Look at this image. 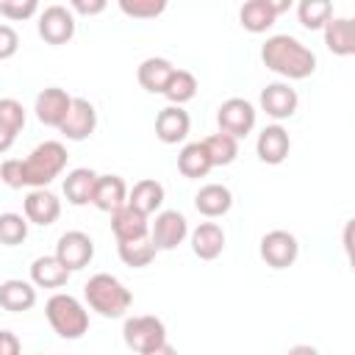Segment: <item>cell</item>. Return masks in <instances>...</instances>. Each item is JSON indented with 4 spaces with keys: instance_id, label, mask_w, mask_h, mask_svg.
<instances>
[{
    "instance_id": "cell-5",
    "label": "cell",
    "mask_w": 355,
    "mask_h": 355,
    "mask_svg": "<svg viewBox=\"0 0 355 355\" xmlns=\"http://www.w3.org/2000/svg\"><path fill=\"white\" fill-rule=\"evenodd\" d=\"M125 347L139 355H166L172 352V344L166 341V324L158 316H130L122 324Z\"/></svg>"
},
{
    "instance_id": "cell-26",
    "label": "cell",
    "mask_w": 355,
    "mask_h": 355,
    "mask_svg": "<svg viewBox=\"0 0 355 355\" xmlns=\"http://www.w3.org/2000/svg\"><path fill=\"white\" fill-rule=\"evenodd\" d=\"M94 180L97 172L89 166H78L72 172H67L64 178V197L72 205H89L92 202V191H94Z\"/></svg>"
},
{
    "instance_id": "cell-40",
    "label": "cell",
    "mask_w": 355,
    "mask_h": 355,
    "mask_svg": "<svg viewBox=\"0 0 355 355\" xmlns=\"http://www.w3.org/2000/svg\"><path fill=\"white\" fill-rule=\"evenodd\" d=\"M22 349L19 338L11 330H0V355H17Z\"/></svg>"
},
{
    "instance_id": "cell-4",
    "label": "cell",
    "mask_w": 355,
    "mask_h": 355,
    "mask_svg": "<svg viewBox=\"0 0 355 355\" xmlns=\"http://www.w3.org/2000/svg\"><path fill=\"white\" fill-rule=\"evenodd\" d=\"M44 316H47L53 333L58 338H67V341H75V338H80L89 330V311H86V305L78 297L64 294V291H58V294H53L47 300Z\"/></svg>"
},
{
    "instance_id": "cell-15",
    "label": "cell",
    "mask_w": 355,
    "mask_h": 355,
    "mask_svg": "<svg viewBox=\"0 0 355 355\" xmlns=\"http://www.w3.org/2000/svg\"><path fill=\"white\" fill-rule=\"evenodd\" d=\"M111 233H114L116 241H130V239L150 236V216L141 214L139 208H133L130 202H125L116 211H111Z\"/></svg>"
},
{
    "instance_id": "cell-17",
    "label": "cell",
    "mask_w": 355,
    "mask_h": 355,
    "mask_svg": "<svg viewBox=\"0 0 355 355\" xmlns=\"http://www.w3.org/2000/svg\"><path fill=\"white\" fill-rule=\"evenodd\" d=\"M189 128H191V116L189 111H183V105H166L158 111L155 116V136L164 141V144H178L189 136Z\"/></svg>"
},
{
    "instance_id": "cell-39",
    "label": "cell",
    "mask_w": 355,
    "mask_h": 355,
    "mask_svg": "<svg viewBox=\"0 0 355 355\" xmlns=\"http://www.w3.org/2000/svg\"><path fill=\"white\" fill-rule=\"evenodd\" d=\"M69 8L72 14H80V17H97L108 8V0H69Z\"/></svg>"
},
{
    "instance_id": "cell-2",
    "label": "cell",
    "mask_w": 355,
    "mask_h": 355,
    "mask_svg": "<svg viewBox=\"0 0 355 355\" xmlns=\"http://www.w3.org/2000/svg\"><path fill=\"white\" fill-rule=\"evenodd\" d=\"M83 300L103 319H119V316H125L130 311L133 294L128 291V286L119 277H114L108 272H97V275H92L86 280Z\"/></svg>"
},
{
    "instance_id": "cell-25",
    "label": "cell",
    "mask_w": 355,
    "mask_h": 355,
    "mask_svg": "<svg viewBox=\"0 0 355 355\" xmlns=\"http://www.w3.org/2000/svg\"><path fill=\"white\" fill-rule=\"evenodd\" d=\"M178 169H180V175L189 178V180L205 178V175L214 169L205 144H202V141H189V144H183V150L178 153Z\"/></svg>"
},
{
    "instance_id": "cell-35",
    "label": "cell",
    "mask_w": 355,
    "mask_h": 355,
    "mask_svg": "<svg viewBox=\"0 0 355 355\" xmlns=\"http://www.w3.org/2000/svg\"><path fill=\"white\" fill-rule=\"evenodd\" d=\"M0 128H6V130L19 136V130L25 128V108H22L19 100L0 97Z\"/></svg>"
},
{
    "instance_id": "cell-37",
    "label": "cell",
    "mask_w": 355,
    "mask_h": 355,
    "mask_svg": "<svg viewBox=\"0 0 355 355\" xmlns=\"http://www.w3.org/2000/svg\"><path fill=\"white\" fill-rule=\"evenodd\" d=\"M0 180L8 189H22L25 186V175H22V158H6L0 164Z\"/></svg>"
},
{
    "instance_id": "cell-28",
    "label": "cell",
    "mask_w": 355,
    "mask_h": 355,
    "mask_svg": "<svg viewBox=\"0 0 355 355\" xmlns=\"http://www.w3.org/2000/svg\"><path fill=\"white\" fill-rule=\"evenodd\" d=\"M116 252H119V261L125 266H133V269H144L153 263L155 258V244L150 236H141V239H130V241H116Z\"/></svg>"
},
{
    "instance_id": "cell-16",
    "label": "cell",
    "mask_w": 355,
    "mask_h": 355,
    "mask_svg": "<svg viewBox=\"0 0 355 355\" xmlns=\"http://www.w3.org/2000/svg\"><path fill=\"white\" fill-rule=\"evenodd\" d=\"M288 150H291V139H288V130L283 125H266L261 133H258V141H255V153L263 164L269 166H277L288 158Z\"/></svg>"
},
{
    "instance_id": "cell-29",
    "label": "cell",
    "mask_w": 355,
    "mask_h": 355,
    "mask_svg": "<svg viewBox=\"0 0 355 355\" xmlns=\"http://www.w3.org/2000/svg\"><path fill=\"white\" fill-rule=\"evenodd\" d=\"M161 94H164L172 105H183V103L194 100V97H197V78H194V72H189V69H178V67H175Z\"/></svg>"
},
{
    "instance_id": "cell-22",
    "label": "cell",
    "mask_w": 355,
    "mask_h": 355,
    "mask_svg": "<svg viewBox=\"0 0 355 355\" xmlns=\"http://www.w3.org/2000/svg\"><path fill=\"white\" fill-rule=\"evenodd\" d=\"M194 208L208 216V219H216V216H225L230 208H233V194L227 186L222 183H205L200 186V191L194 194Z\"/></svg>"
},
{
    "instance_id": "cell-3",
    "label": "cell",
    "mask_w": 355,
    "mask_h": 355,
    "mask_svg": "<svg viewBox=\"0 0 355 355\" xmlns=\"http://www.w3.org/2000/svg\"><path fill=\"white\" fill-rule=\"evenodd\" d=\"M67 147L55 139H47L42 144H36L28 158H22V175H25V186L39 189V186H50L64 169H67Z\"/></svg>"
},
{
    "instance_id": "cell-34",
    "label": "cell",
    "mask_w": 355,
    "mask_h": 355,
    "mask_svg": "<svg viewBox=\"0 0 355 355\" xmlns=\"http://www.w3.org/2000/svg\"><path fill=\"white\" fill-rule=\"evenodd\" d=\"M116 6L130 19H155L166 11L169 0H116Z\"/></svg>"
},
{
    "instance_id": "cell-31",
    "label": "cell",
    "mask_w": 355,
    "mask_h": 355,
    "mask_svg": "<svg viewBox=\"0 0 355 355\" xmlns=\"http://www.w3.org/2000/svg\"><path fill=\"white\" fill-rule=\"evenodd\" d=\"M275 14L261 3V0H244V6L239 8V22L244 31L250 33H266L275 25Z\"/></svg>"
},
{
    "instance_id": "cell-24",
    "label": "cell",
    "mask_w": 355,
    "mask_h": 355,
    "mask_svg": "<svg viewBox=\"0 0 355 355\" xmlns=\"http://www.w3.org/2000/svg\"><path fill=\"white\" fill-rule=\"evenodd\" d=\"M172 69H175V64H172L169 58L150 55V58H144V61L139 64V69H136V80H139V86H141L144 92H150V94H161L164 86H166V80H169V75H172Z\"/></svg>"
},
{
    "instance_id": "cell-7",
    "label": "cell",
    "mask_w": 355,
    "mask_h": 355,
    "mask_svg": "<svg viewBox=\"0 0 355 355\" xmlns=\"http://www.w3.org/2000/svg\"><path fill=\"white\" fill-rule=\"evenodd\" d=\"M36 31L53 47H61V44L72 42V36H75V14H72V8H67V6H47L39 14Z\"/></svg>"
},
{
    "instance_id": "cell-11",
    "label": "cell",
    "mask_w": 355,
    "mask_h": 355,
    "mask_svg": "<svg viewBox=\"0 0 355 355\" xmlns=\"http://www.w3.org/2000/svg\"><path fill=\"white\" fill-rule=\"evenodd\" d=\"M189 236V222L180 211H161L155 214V222L150 225V239L155 250H175Z\"/></svg>"
},
{
    "instance_id": "cell-12",
    "label": "cell",
    "mask_w": 355,
    "mask_h": 355,
    "mask_svg": "<svg viewBox=\"0 0 355 355\" xmlns=\"http://www.w3.org/2000/svg\"><path fill=\"white\" fill-rule=\"evenodd\" d=\"M69 103H72V94L61 86H47L36 94V103H33V111H36V119L47 128H58L69 111Z\"/></svg>"
},
{
    "instance_id": "cell-1",
    "label": "cell",
    "mask_w": 355,
    "mask_h": 355,
    "mask_svg": "<svg viewBox=\"0 0 355 355\" xmlns=\"http://www.w3.org/2000/svg\"><path fill=\"white\" fill-rule=\"evenodd\" d=\"M261 61L266 69L283 75L286 80H305L316 72V55L300 39L288 33H275L261 47Z\"/></svg>"
},
{
    "instance_id": "cell-19",
    "label": "cell",
    "mask_w": 355,
    "mask_h": 355,
    "mask_svg": "<svg viewBox=\"0 0 355 355\" xmlns=\"http://www.w3.org/2000/svg\"><path fill=\"white\" fill-rule=\"evenodd\" d=\"M189 239H191V252H194L200 261H214V258H219L222 250H225V230H222V225H216V222H200V225L189 233Z\"/></svg>"
},
{
    "instance_id": "cell-14",
    "label": "cell",
    "mask_w": 355,
    "mask_h": 355,
    "mask_svg": "<svg viewBox=\"0 0 355 355\" xmlns=\"http://www.w3.org/2000/svg\"><path fill=\"white\" fill-rule=\"evenodd\" d=\"M258 103H261V111H266V116H272V119H288V116H294V111H297V105H300V97H297V92L288 86V83H266L263 89H261V97H258Z\"/></svg>"
},
{
    "instance_id": "cell-21",
    "label": "cell",
    "mask_w": 355,
    "mask_h": 355,
    "mask_svg": "<svg viewBox=\"0 0 355 355\" xmlns=\"http://www.w3.org/2000/svg\"><path fill=\"white\" fill-rule=\"evenodd\" d=\"M322 33H324V47L333 55L347 58V55L355 53V31H352V19L349 17H330L322 25Z\"/></svg>"
},
{
    "instance_id": "cell-20",
    "label": "cell",
    "mask_w": 355,
    "mask_h": 355,
    "mask_svg": "<svg viewBox=\"0 0 355 355\" xmlns=\"http://www.w3.org/2000/svg\"><path fill=\"white\" fill-rule=\"evenodd\" d=\"M36 305V286L31 280L8 277L0 283V308L8 313H22Z\"/></svg>"
},
{
    "instance_id": "cell-9",
    "label": "cell",
    "mask_w": 355,
    "mask_h": 355,
    "mask_svg": "<svg viewBox=\"0 0 355 355\" xmlns=\"http://www.w3.org/2000/svg\"><path fill=\"white\" fill-rule=\"evenodd\" d=\"M69 272H78L83 266H89V261L94 258V241L89 233L83 230H67L58 236L55 252H53Z\"/></svg>"
},
{
    "instance_id": "cell-13",
    "label": "cell",
    "mask_w": 355,
    "mask_h": 355,
    "mask_svg": "<svg viewBox=\"0 0 355 355\" xmlns=\"http://www.w3.org/2000/svg\"><path fill=\"white\" fill-rule=\"evenodd\" d=\"M22 211H25V219L33 222V225H53L58 216H61V200L47 189V186H39V189H31L22 200Z\"/></svg>"
},
{
    "instance_id": "cell-23",
    "label": "cell",
    "mask_w": 355,
    "mask_h": 355,
    "mask_svg": "<svg viewBox=\"0 0 355 355\" xmlns=\"http://www.w3.org/2000/svg\"><path fill=\"white\" fill-rule=\"evenodd\" d=\"M69 269L55 258V255H39L31 263V283L36 288H61L69 280Z\"/></svg>"
},
{
    "instance_id": "cell-36",
    "label": "cell",
    "mask_w": 355,
    "mask_h": 355,
    "mask_svg": "<svg viewBox=\"0 0 355 355\" xmlns=\"http://www.w3.org/2000/svg\"><path fill=\"white\" fill-rule=\"evenodd\" d=\"M39 11V0H0V14L11 22H25Z\"/></svg>"
},
{
    "instance_id": "cell-33",
    "label": "cell",
    "mask_w": 355,
    "mask_h": 355,
    "mask_svg": "<svg viewBox=\"0 0 355 355\" xmlns=\"http://www.w3.org/2000/svg\"><path fill=\"white\" fill-rule=\"evenodd\" d=\"M28 219L22 214H0V244L6 247H17L28 239Z\"/></svg>"
},
{
    "instance_id": "cell-8",
    "label": "cell",
    "mask_w": 355,
    "mask_h": 355,
    "mask_svg": "<svg viewBox=\"0 0 355 355\" xmlns=\"http://www.w3.org/2000/svg\"><path fill=\"white\" fill-rule=\"evenodd\" d=\"M258 252H261V258H263L266 266H272V269H288L297 261V255H300V241L288 230H269V233H263Z\"/></svg>"
},
{
    "instance_id": "cell-38",
    "label": "cell",
    "mask_w": 355,
    "mask_h": 355,
    "mask_svg": "<svg viewBox=\"0 0 355 355\" xmlns=\"http://www.w3.org/2000/svg\"><path fill=\"white\" fill-rule=\"evenodd\" d=\"M17 50H19V33L11 25H3L0 22V61L14 58Z\"/></svg>"
},
{
    "instance_id": "cell-18",
    "label": "cell",
    "mask_w": 355,
    "mask_h": 355,
    "mask_svg": "<svg viewBox=\"0 0 355 355\" xmlns=\"http://www.w3.org/2000/svg\"><path fill=\"white\" fill-rule=\"evenodd\" d=\"M125 202H128V183L119 175H97L94 191H92V205L111 214Z\"/></svg>"
},
{
    "instance_id": "cell-32",
    "label": "cell",
    "mask_w": 355,
    "mask_h": 355,
    "mask_svg": "<svg viewBox=\"0 0 355 355\" xmlns=\"http://www.w3.org/2000/svg\"><path fill=\"white\" fill-rule=\"evenodd\" d=\"M333 17V0H297V19L308 31H322Z\"/></svg>"
},
{
    "instance_id": "cell-6",
    "label": "cell",
    "mask_w": 355,
    "mask_h": 355,
    "mask_svg": "<svg viewBox=\"0 0 355 355\" xmlns=\"http://www.w3.org/2000/svg\"><path fill=\"white\" fill-rule=\"evenodd\" d=\"M255 119H258V111L244 97H230V100H225L216 108V125H219V130L230 133L233 139H244L247 133H252Z\"/></svg>"
},
{
    "instance_id": "cell-30",
    "label": "cell",
    "mask_w": 355,
    "mask_h": 355,
    "mask_svg": "<svg viewBox=\"0 0 355 355\" xmlns=\"http://www.w3.org/2000/svg\"><path fill=\"white\" fill-rule=\"evenodd\" d=\"M202 144H205L208 158H211L214 166H227V164H233L236 155H239V139H233V136L225 133V130L205 136Z\"/></svg>"
},
{
    "instance_id": "cell-27",
    "label": "cell",
    "mask_w": 355,
    "mask_h": 355,
    "mask_svg": "<svg viewBox=\"0 0 355 355\" xmlns=\"http://www.w3.org/2000/svg\"><path fill=\"white\" fill-rule=\"evenodd\" d=\"M128 202L150 216L164 205V186L155 178H144V180L133 183V189L128 191Z\"/></svg>"
},
{
    "instance_id": "cell-41",
    "label": "cell",
    "mask_w": 355,
    "mask_h": 355,
    "mask_svg": "<svg viewBox=\"0 0 355 355\" xmlns=\"http://www.w3.org/2000/svg\"><path fill=\"white\" fill-rule=\"evenodd\" d=\"M261 3H263V6H266L272 14H275V17H280V14H286V11H288V8H291L297 0H261Z\"/></svg>"
},
{
    "instance_id": "cell-10",
    "label": "cell",
    "mask_w": 355,
    "mask_h": 355,
    "mask_svg": "<svg viewBox=\"0 0 355 355\" xmlns=\"http://www.w3.org/2000/svg\"><path fill=\"white\" fill-rule=\"evenodd\" d=\"M97 128V111L86 97H72L69 111L64 116V122L58 125V130L69 139V141H86Z\"/></svg>"
}]
</instances>
